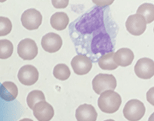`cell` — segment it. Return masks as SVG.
I'll return each instance as SVG.
<instances>
[{
    "mask_svg": "<svg viewBox=\"0 0 154 121\" xmlns=\"http://www.w3.org/2000/svg\"><path fill=\"white\" fill-rule=\"evenodd\" d=\"M122 103V97L118 93L112 90H106L100 94L98 100V106L101 111L113 114L118 111Z\"/></svg>",
    "mask_w": 154,
    "mask_h": 121,
    "instance_id": "1",
    "label": "cell"
},
{
    "mask_svg": "<svg viewBox=\"0 0 154 121\" xmlns=\"http://www.w3.org/2000/svg\"><path fill=\"white\" fill-rule=\"evenodd\" d=\"M117 86L116 80L113 75L99 73L92 80V88L97 94L106 90H115Z\"/></svg>",
    "mask_w": 154,
    "mask_h": 121,
    "instance_id": "2",
    "label": "cell"
},
{
    "mask_svg": "<svg viewBox=\"0 0 154 121\" xmlns=\"http://www.w3.org/2000/svg\"><path fill=\"white\" fill-rule=\"evenodd\" d=\"M123 115L129 121H139L146 113V107L138 100H131L123 108Z\"/></svg>",
    "mask_w": 154,
    "mask_h": 121,
    "instance_id": "3",
    "label": "cell"
},
{
    "mask_svg": "<svg viewBox=\"0 0 154 121\" xmlns=\"http://www.w3.org/2000/svg\"><path fill=\"white\" fill-rule=\"evenodd\" d=\"M23 27L29 30L38 29L42 23V16L40 11L34 8L27 9L21 16Z\"/></svg>",
    "mask_w": 154,
    "mask_h": 121,
    "instance_id": "4",
    "label": "cell"
},
{
    "mask_svg": "<svg viewBox=\"0 0 154 121\" xmlns=\"http://www.w3.org/2000/svg\"><path fill=\"white\" fill-rule=\"evenodd\" d=\"M17 53L24 60L34 59L38 54V47L36 42L29 38L22 40L17 46Z\"/></svg>",
    "mask_w": 154,
    "mask_h": 121,
    "instance_id": "5",
    "label": "cell"
},
{
    "mask_svg": "<svg viewBox=\"0 0 154 121\" xmlns=\"http://www.w3.org/2000/svg\"><path fill=\"white\" fill-rule=\"evenodd\" d=\"M126 27L131 34L139 36L146 31L147 23L146 19L142 16L135 14L128 18L126 22Z\"/></svg>",
    "mask_w": 154,
    "mask_h": 121,
    "instance_id": "6",
    "label": "cell"
},
{
    "mask_svg": "<svg viewBox=\"0 0 154 121\" xmlns=\"http://www.w3.org/2000/svg\"><path fill=\"white\" fill-rule=\"evenodd\" d=\"M39 73L34 66L26 65L19 70L17 78L19 81L24 85L32 86L38 80Z\"/></svg>",
    "mask_w": 154,
    "mask_h": 121,
    "instance_id": "7",
    "label": "cell"
},
{
    "mask_svg": "<svg viewBox=\"0 0 154 121\" xmlns=\"http://www.w3.org/2000/svg\"><path fill=\"white\" fill-rule=\"evenodd\" d=\"M134 72L140 78H151L154 75L153 61L149 58H142L138 60L134 66Z\"/></svg>",
    "mask_w": 154,
    "mask_h": 121,
    "instance_id": "8",
    "label": "cell"
},
{
    "mask_svg": "<svg viewBox=\"0 0 154 121\" xmlns=\"http://www.w3.org/2000/svg\"><path fill=\"white\" fill-rule=\"evenodd\" d=\"M71 67L78 75H84L89 73L92 68V62L85 55H78L74 57L71 62Z\"/></svg>",
    "mask_w": 154,
    "mask_h": 121,
    "instance_id": "9",
    "label": "cell"
},
{
    "mask_svg": "<svg viewBox=\"0 0 154 121\" xmlns=\"http://www.w3.org/2000/svg\"><path fill=\"white\" fill-rule=\"evenodd\" d=\"M41 45L45 51L48 53H55L61 48L63 40L58 34L50 32L42 37Z\"/></svg>",
    "mask_w": 154,
    "mask_h": 121,
    "instance_id": "10",
    "label": "cell"
},
{
    "mask_svg": "<svg viewBox=\"0 0 154 121\" xmlns=\"http://www.w3.org/2000/svg\"><path fill=\"white\" fill-rule=\"evenodd\" d=\"M33 114L38 121H50L54 116L53 106L47 101H40L33 108Z\"/></svg>",
    "mask_w": 154,
    "mask_h": 121,
    "instance_id": "11",
    "label": "cell"
},
{
    "mask_svg": "<svg viewBox=\"0 0 154 121\" xmlns=\"http://www.w3.org/2000/svg\"><path fill=\"white\" fill-rule=\"evenodd\" d=\"M97 116L95 107L91 104H82L75 111V118L78 121H96Z\"/></svg>",
    "mask_w": 154,
    "mask_h": 121,
    "instance_id": "12",
    "label": "cell"
},
{
    "mask_svg": "<svg viewBox=\"0 0 154 121\" xmlns=\"http://www.w3.org/2000/svg\"><path fill=\"white\" fill-rule=\"evenodd\" d=\"M134 59L133 52L128 48H122L114 53L113 60L118 66L126 67L131 65Z\"/></svg>",
    "mask_w": 154,
    "mask_h": 121,
    "instance_id": "13",
    "label": "cell"
},
{
    "mask_svg": "<svg viewBox=\"0 0 154 121\" xmlns=\"http://www.w3.org/2000/svg\"><path fill=\"white\" fill-rule=\"evenodd\" d=\"M18 95V88L12 81H5L0 86V97L6 101L14 100Z\"/></svg>",
    "mask_w": 154,
    "mask_h": 121,
    "instance_id": "14",
    "label": "cell"
},
{
    "mask_svg": "<svg viewBox=\"0 0 154 121\" xmlns=\"http://www.w3.org/2000/svg\"><path fill=\"white\" fill-rule=\"evenodd\" d=\"M69 19L68 16L64 12H57L53 14L50 18L51 27L57 30H63L69 24Z\"/></svg>",
    "mask_w": 154,
    "mask_h": 121,
    "instance_id": "15",
    "label": "cell"
},
{
    "mask_svg": "<svg viewBox=\"0 0 154 121\" xmlns=\"http://www.w3.org/2000/svg\"><path fill=\"white\" fill-rule=\"evenodd\" d=\"M114 52H109L103 56L98 59V63L99 67L104 70H114L116 69L118 66L113 60Z\"/></svg>",
    "mask_w": 154,
    "mask_h": 121,
    "instance_id": "16",
    "label": "cell"
},
{
    "mask_svg": "<svg viewBox=\"0 0 154 121\" xmlns=\"http://www.w3.org/2000/svg\"><path fill=\"white\" fill-rule=\"evenodd\" d=\"M144 18L146 23L150 24L154 20V6L153 4L144 3L141 5L137 10V13Z\"/></svg>",
    "mask_w": 154,
    "mask_h": 121,
    "instance_id": "17",
    "label": "cell"
},
{
    "mask_svg": "<svg viewBox=\"0 0 154 121\" xmlns=\"http://www.w3.org/2000/svg\"><path fill=\"white\" fill-rule=\"evenodd\" d=\"M53 75L59 80L65 81L69 78L71 72L66 65L60 63L54 67L53 69Z\"/></svg>",
    "mask_w": 154,
    "mask_h": 121,
    "instance_id": "18",
    "label": "cell"
},
{
    "mask_svg": "<svg viewBox=\"0 0 154 121\" xmlns=\"http://www.w3.org/2000/svg\"><path fill=\"white\" fill-rule=\"evenodd\" d=\"M14 47L13 43L8 39L0 40V59H7L11 57Z\"/></svg>",
    "mask_w": 154,
    "mask_h": 121,
    "instance_id": "19",
    "label": "cell"
},
{
    "mask_svg": "<svg viewBox=\"0 0 154 121\" xmlns=\"http://www.w3.org/2000/svg\"><path fill=\"white\" fill-rule=\"evenodd\" d=\"M40 101H45V96L40 90H34L30 92L27 97V103L30 109H33L35 104Z\"/></svg>",
    "mask_w": 154,
    "mask_h": 121,
    "instance_id": "20",
    "label": "cell"
},
{
    "mask_svg": "<svg viewBox=\"0 0 154 121\" xmlns=\"http://www.w3.org/2000/svg\"><path fill=\"white\" fill-rule=\"evenodd\" d=\"M12 23L9 18L0 16V37L10 34L12 30Z\"/></svg>",
    "mask_w": 154,
    "mask_h": 121,
    "instance_id": "21",
    "label": "cell"
},
{
    "mask_svg": "<svg viewBox=\"0 0 154 121\" xmlns=\"http://www.w3.org/2000/svg\"><path fill=\"white\" fill-rule=\"evenodd\" d=\"M52 5L53 6L56 8L61 9V8H65L69 4L68 0H65V1H52Z\"/></svg>",
    "mask_w": 154,
    "mask_h": 121,
    "instance_id": "22",
    "label": "cell"
},
{
    "mask_svg": "<svg viewBox=\"0 0 154 121\" xmlns=\"http://www.w3.org/2000/svg\"><path fill=\"white\" fill-rule=\"evenodd\" d=\"M153 87H152L151 89L149 90V91L147 93V101L153 106Z\"/></svg>",
    "mask_w": 154,
    "mask_h": 121,
    "instance_id": "23",
    "label": "cell"
},
{
    "mask_svg": "<svg viewBox=\"0 0 154 121\" xmlns=\"http://www.w3.org/2000/svg\"><path fill=\"white\" fill-rule=\"evenodd\" d=\"M19 121H34V120L30 119H29V118H24V119H21V120H19Z\"/></svg>",
    "mask_w": 154,
    "mask_h": 121,
    "instance_id": "24",
    "label": "cell"
},
{
    "mask_svg": "<svg viewBox=\"0 0 154 121\" xmlns=\"http://www.w3.org/2000/svg\"><path fill=\"white\" fill-rule=\"evenodd\" d=\"M104 121H115V120H114L113 119H108V120H106Z\"/></svg>",
    "mask_w": 154,
    "mask_h": 121,
    "instance_id": "25",
    "label": "cell"
}]
</instances>
